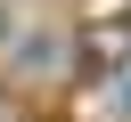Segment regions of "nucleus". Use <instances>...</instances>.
<instances>
[{
  "mask_svg": "<svg viewBox=\"0 0 131 122\" xmlns=\"http://www.w3.org/2000/svg\"><path fill=\"white\" fill-rule=\"evenodd\" d=\"M0 41H8V8H0Z\"/></svg>",
  "mask_w": 131,
  "mask_h": 122,
  "instance_id": "1",
  "label": "nucleus"
}]
</instances>
